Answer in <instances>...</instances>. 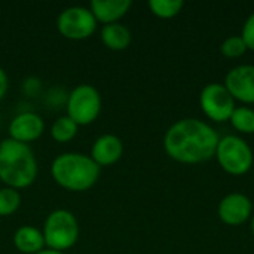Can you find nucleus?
Segmentation results:
<instances>
[{
	"label": "nucleus",
	"mask_w": 254,
	"mask_h": 254,
	"mask_svg": "<svg viewBox=\"0 0 254 254\" xmlns=\"http://www.w3.org/2000/svg\"><path fill=\"white\" fill-rule=\"evenodd\" d=\"M183 6L185 3L182 0H150L149 1L150 12L161 19H171L177 16L182 12Z\"/></svg>",
	"instance_id": "obj_17"
},
{
	"label": "nucleus",
	"mask_w": 254,
	"mask_h": 254,
	"mask_svg": "<svg viewBox=\"0 0 254 254\" xmlns=\"http://www.w3.org/2000/svg\"><path fill=\"white\" fill-rule=\"evenodd\" d=\"M252 234H253L254 237V214L252 216Z\"/></svg>",
	"instance_id": "obj_24"
},
{
	"label": "nucleus",
	"mask_w": 254,
	"mask_h": 254,
	"mask_svg": "<svg viewBox=\"0 0 254 254\" xmlns=\"http://www.w3.org/2000/svg\"><path fill=\"white\" fill-rule=\"evenodd\" d=\"M37 161L28 144L9 137L0 141V182L6 188H30L37 179Z\"/></svg>",
	"instance_id": "obj_2"
},
{
	"label": "nucleus",
	"mask_w": 254,
	"mask_h": 254,
	"mask_svg": "<svg viewBox=\"0 0 254 254\" xmlns=\"http://www.w3.org/2000/svg\"><path fill=\"white\" fill-rule=\"evenodd\" d=\"M122 155H124L122 140L115 134H103L94 141L89 156L101 168L116 164L122 158Z\"/></svg>",
	"instance_id": "obj_12"
},
{
	"label": "nucleus",
	"mask_w": 254,
	"mask_h": 254,
	"mask_svg": "<svg viewBox=\"0 0 254 254\" xmlns=\"http://www.w3.org/2000/svg\"><path fill=\"white\" fill-rule=\"evenodd\" d=\"M247 46V49L254 51V12L246 19L244 25H243V31L240 34Z\"/></svg>",
	"instance_id": "obj_21"
},
{
	"label": "nucleus",
	"mask_w": 254,
	"mask_h": 254,
	"mask_svg": "<svg viewBox=\"0 0 254 254\" xmlns=\"http://www.w3.org/2000/svg\"><path fill=\"white\" fill-rule=\"evenodd\" d=\"M100 37L103 45L110 51H125L132 42V34L129 28L121 22L103 25Z\"/></svg>",
	"instance_id": "obj_15"
},
{
	"label": "nucleus",
	"mask_w": 254,
	"mask_h": 254,
	"mask_svg": "<svg viewBox=\"0 0 254 254\" xmlns=\"http://www.w3.org/2000/svg\"><path fill=\"white\" fill-rule=\"evenodd\" d=\"M6 92H7V74L0 67V100L6 95Z\"/></svg>",
	"instance_id": "obj_22"
},
{
	"label": "nucleus",
	"mask_w": 254,
	"mask_h": 254,
	"mask_svg": "<svg viewBox=\"0 0 254 254\" xmlns=\"http://www.w3.org/2000/svg\"><path fill=\"white\" fill-rule=\"evenodd\" d=\"M247 46L241 36H229L220 45V52L226 58H238L247 52Z\"/></svg>",
	"instance_id": "obj_20"
},
{
	"label": "nucleus",
	"mask_w": 254,
	"mask_h": 254,
	"mask_svg": "<svg viewBox=\"0 0 254 254\" xmlns=\"http://www.w3.org/2000/svg\"><path fill=\"white\" fill-rule=\"evenodd\" d=\"M199 106L204 115L213 122H226L235 110V100L225 85L213 82L202 88Z\"/></svg>",
	"instance_id": "obj_8"
},
{
	"label": "nucleus",
	"mask_w": 254,
	"mask_h": 254,
	"mask_svg": "<svg viewBox=\"0 0 254 254\" xmlns=\"http://www.w3.org/2000/svg\"><path fill=\"white\" fill-rule=\"evenodd\" d=\"M226 89L234 100L244 104H254V65L241 64L231 68L225 77Z\"/></svg>",
	"instance_id": "obj_9"
},
{
	"label": "nucleus",
	"mask_w": 254,
	"mask_h": 254,
	"mask_svg": "<svg viewBox=\"0 0 254 254\" xmlns=\"http://www.w3.org/2000/svg\"><path fill=\"white\" fill-rule=\"evenodd\" d=\"M42 234L46 249L64 253L65 250H70L79 240L77 219L68 210H55L46 217Z\"/></svg>",
	"instance_id": "obj_4"
},
{
	"label": "nucleus",
	"mask_w": 254,
	"mask_h": 254,
	"mask_svg": "<svg viewBox=\"0 0 254 254\" xmlns=\"http://www.w3.org/2000/svg\"><path fill=\"white\" fill-rule=\"evenodd\" d=\"M229 122L241 134H254V110L250 107H235Z\"/></svg>",
	"instance_id": "obj_18"
},
{
	"label": "nucleus",
	"mask_w": 254,
	"mask_h": 254,
	"mask_svg": "<svg viewBox=\"0 0 254 254\" xmlns=\"http://www.w3.org/2000/svg\"><path fill=\"white\" fill-rule=\"evenodd\" d=\"M219 134L207 122L186 118L174 122L165 132L164 149L180 164H201L216 155Z\"/></svg>",
	"instance_id": "obj_1"
},
{
	"label": "nucleus",
	"mask_w": 254,
	"mask_h": 254,
	"mask_svg": "<svg viewBox=\"0 0 254 254\" xmlns=\"http://www.w3.org/2000/svg\"><path fill=\"white\" fill-rule=\"evenodd\" d=\"M43 131H45L43 119L33 112H24V113L16 115L10 121L9 128H7L9 138L24 143V144H28L40 138Z\"/></svg>",
	"instance_id": "obj_11"
},
{
	"label": "nucleus",
	"mask_w": 254,
	"mask_h": 254,
	"mask_svg": "<svg viewBox=\"0 0 254 254\" xmlns=\"http://www.w3.org/2000/svg\"><path fill=\"white\" fill-rule=\"evenodd\" d=\"M13 246L22 254H36L42 252L45 246V238L42 231L34 226L25 225L15 231L13 234Z\"/></svg>",
	"instance_id": "obj_14"
},
{
	"label": "nucleus",
	"mask_w": 254,
	"mask_h": 254,
	"mask_svg": "<svg viewBox=\"0 0 254 254\" xmlns=\"http://www.w3.org/2000/svg\"><path fill=\"white\" fill-rule=\"evenodd\" d=\"M21 205V193L12 188L0 189V217H9L18 211Z\"/></svg>",
	"instance_id": "obj_19"
},
{
	"label": "nucleus",
	"mask_w": 254,
	"mask_h": 254,
	"mask_svg": "<svg viewBox=\"0 0 254 254\" xmlns=\"http://www.w3.org/2000/svg\"><path fill=\"white\" fill-rule=\"evenodd\" d=\"M67 116L80 125H91L101 112V95L92 85L82 83L76 86L67 98Z\"/></svg>",
	"instance_id": "obj_6"
},
{
	"label": "nucleus",
	"mask_w": 254,
	"mask_h": 254,
	"mask_svg": "<svg viewBox=\"0 0 254 254\" xmlns=\"http://www.w3.org/2000/svg\"><path fill=\"white\" fill-rule=\"evenodd\" d=\"M131 0H92L89 10L92 12L97 22L104 25L119 22L131 9Z\"/></svg>",
	"instance_id": "obj_13"
},
{
	"label": "nucleus",
	"mask_w": 254,
	"mask_h": 254,
	"mask_svg": "<svg viewBox=\"0 0 254 254\" xmlns=\"http://www.w3.org/2000/svg\"><path fill=\"white\" fill-rule=\"evenodd\" d=\"M219 165L231 176L247 174L254 162V155L249 143L238 135H225L219 140L216 155Z\"/></svg>",
	"instance_id": "obj_5"
},
{
	"label": "nucleus",
	"mask_w": 254,
	"mask_h": 254,
	"mask_svg": "<svg viewBox=\"0 0 254 254\" xmlns=\"http://www.w3.org/2000/svg\"><path fill=\"white\" fill-rule=\"evenodd\" d=\"M219 219L228 226H241L253 214V204L244 193L234 192L226 195L217 207Z\"/></svg>",
	"instance_id": "obj_10"
},
{
	"label": "nucleus",
	"mask_w": 254,
	"mask_h": 254,
	"mask_svg": "<svg viewBox=\"0 0 254 254\" xmlns=\"http://www.w3.org/2000/svg\"><path fill=\"white\" fill-rule=\"evenodd\" d=\"M36 254H65L63 253V252H57V250H51V249H43L42 252H39V253Z\"/></svg>",
	"instance_id": "obj_23"
},
{
	"label": "nucleus",
	"mask_w": 254,
	"mask_h": 254,
	"mask_svg": "<svg viewBox=\"0 0 254 254\" xmlns=\"http://www.w3.org/2000/svg\"><path fill=\"white\" fill-rule=\"evenodd\" d=\"M57 28L60 34L68 40H85L95 33L97 19L89 7L70 6L58 15Z\"/></svg>",
	"instance_id": "obj_7"
},
{
	"label": "nucleus",
	"mask_w": 254,
	"mask_h": 254,
	"mask_svg": "<svg viewBox=\"0 0 254 254\" xmlns=\"http://www.w3.org/2000/svg\"><path fill=\"white\" fill-rule=\"evenodd\" d=\"M54 182L70 192L89 190L100 177V167L91 156L82 153H63L51 165Z\"/></svg>",
	"instance_id": "obj_3"
},
{
	"label": "nucleus",
	"mask_w": 254,
	"mask_h": 254,
	"mask_svg": "<svg viewBox=\"0 0 254 254\" xmlns=\"http://www.w3.org/2000/svg\"><path fill=\"white\" fill-rule=\"evenodd\" d=\"M77 129L79 125L74 121H71L67 115L60 116L58 119H55V122L51 127V137L57 143H68L76 137Z\"/></svg>",
	"instance_id": "obj_16"
}]
</instances>
